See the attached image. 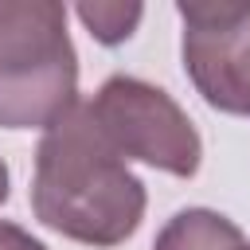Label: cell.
Returning a JSON list of instances; mask_svg holds the SVG:
<instances>
[{
  "mask_svg": "<svg viewBox=\"0 0 250 250\" xmlns=\"http://www.w3.org/2000/svg\"><path fill=\"white\" fill-rule=\"evenodd\" d=\"M105 141L125 156L156 172L191 180L203 164V141L180 102L133 74H109L94 102H86Z\"/></svg>",
  "mask_w": 250,
  "mask_h": 250,
  "instance_id": "3",
  "label": "cell"
},
{
  "mask_svg": "<svg viewBox=\"0 0 250 250\" xmlns=\"http://www.w3.org/2000/svg\"><path fill=\"white\" fill-rule=\"evenodd\" d=\"M242 250H250V242H246V246H242Z\"/></svg>",
  "mask_w": 250,
  "mask_h": 250,
  "instance_id": "9",
  "label": "cell"
},
{
  "mask_svg": "<svg viewBox=\"0 0 250 250\" xmlns=\"http://www.w3.org/2000/svg\"><path fill=\"white\" fill-rule=\"evenodd\" d=\"M148 195L129 160L105 141L86 102L43 129L31 176V211L82 246H121L137 234Z\"/></svg>",
  "mask_w": 250,
  "mask_h": 250,
  "instance_id": "1",
  "label": "cell"
},
{
  "mask_svg": "<svg viewBox=\"0 0 250 250\" xmlns=\"http://www.w3.org/2000/svg\"><path fill=\"white\" fill-rule=\"evenodd\" d=\"M0 250H47L31 230H23L20 223L0 219Z\"/></svg>",
  "mask_w": 250,
  "mask_h": 250,
  "instance_id": "7",
  "label": "cell"
},
{
  "mask_svg": "<svg viewBox=\"0 0 250 250\" xmlns=\"http://www.w3.org/2000/svg\"><path fill=\"white\" fill-rule=\"evenodd\" d=\"M8 195H12V172H8V164L0 156V203H8Z\"/></svg>",
  "mask_w": 250,
  "mask_h": 250,
  "instance_id": "8",
  "label": "cell"
},
{
  "mask_svg": "<svg viewBox=\"0 0 250 250\" xmlns=\"http://www.w3.org/2000/svg\"><path fill=\"white\" fill-rule=\"evenodd\" d=\"M74 12H78V20L86 23V31H90L98 43H105V47L125 43V39L137 31L141 16H145L141 4H113V0H109V4H78Z\"/></svg>",
  "mask_w": 250,
  "mask_h": 250,
  "instance_id": "6",
  "label": "cell"
},
{
  "mask_svg": "<svg viewBox=\"0 0 250 250\" xmlns=\"http://www.w3.org/2000/svg\"><path fill=\"white\" fill-rule=\"evenodd\" d=\"M184 23L180 55L195 94L234 117H250V0L176 4Z\"/></svg>",
  "mask_w": 250,
  "mask_h": 250,
  "instance_id": "4",
  "label": "cell"
},
{
  "mask_svg": "<svg viewBox=\"0 0 250 250\" xmlns=\"http://www.w3.org/2000/svg\"><path fill=\"white\" fill-rule=\"evenodd\" d=\"M78 105V51L59 0H0V125L51 129Z\"/></svg>",
  "mask_w": 250,
  "mask_h": 250,
  "instance_id": "2",
  "label": "cell"
},
{
  "mask_svg": "<svg viewBox=\"0 0 250 250\" xmlns=\"http://www.w3.org/2000/svg\"><path fill=\"white\" fill-rule=\"evenodd\" d=\"M242 246H246V238H242L238 223L211 207L176 211L152 242V250H242Z\"/></svg>",
  "mask_w": 250,
  "mask_h": 250,
  "instance_id": "5",
  "label": "cell"
}]
</instances>
